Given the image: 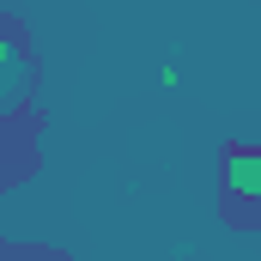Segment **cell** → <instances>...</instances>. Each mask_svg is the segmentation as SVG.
I'll return each mask as SVG.
<instances>
[{"label": "cell", "mask_w": 261, "mask_h": 261, "mask_svg": "<svg viewBox=\"0 0 261 261\" xmlns=\"http://www.w3.org/2000/svg\"><path fill=\"white\" fill-rule=\"evenodd\" d=\"M225 219L261 225V146H225Z\"/></svg>", "instance_id": "cell-1"}, {"label": "cell", "mask_w": 261, "mask_h": 261, "mask_svg": "<svg viewBox=\"0 0 261 261\" xmlns=\"http://www.w3.org/2000/svg\"><path fill=\"white\" fill-rule=\"evenodd\" d=\"M0 73H6V85H0V110H6V116H12V110H18V103H24V85H31V55H24V37H18V31H12V24H6V37H0Z\"/></svg>", "instance_id": "cell-2"}]
</instances>
